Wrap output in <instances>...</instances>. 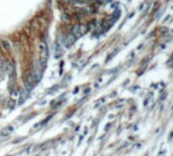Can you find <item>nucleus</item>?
<instances>
[{"label": "nucleus", "instance_id": "1", "mask_svg": "<svg viewBox=\"0 0 173 156\" xmlns=\"http://www.w3.org/2000/svg\"><path fill=\"white\" fill-rule=\"evenodd\" d=\"M75 41H76L75 36L72 35L70 32H68L67 34H65L64 36H63V39H62L63 44H64V46H66V47H68V46L72 45Z\"/></svg>", "mask_w": 173, "mask_h": 156}, {"label": "nucleus", "instance_id": "2", "mask_svg": "<svg viewBox=\"0 0 173 156\" xmlns=\"http://www.w3.org/2000/svg\"><path fill=\"white\" fill-rule=\"evenodd\" d=\"M40 50H41V59H46L48 58V47L47 44L45 42H42L40 45Z\"/></svg>", "mask_w": 173, "mask_h": 156}, {"label": "nucleus", "instance_id": "3", "mask_svg": "<svg viewBox=\"0 0 173 156\" xmlns=\"http://www.w3.org/2000/svg\"><path fill=\"white\" fill-rule=\"evenodd\" d=\"M0 45L2 46V48L4 49V50H9V49H10V44H9V42L6 41V40H1V41H0Z\"/></svg>", "mask_w": 173, "mask_h": 156}, {"label": "nucleus", "instance_id": "4", "mask_svg": "<svg viewBox=\"0 0 173 156\" xmlns=\"http://www.w3.org/2000/svg\"><path fill=\"white\" fill-rule=\"evenodd\" d=\"M88 31H89V28L86 25H79V32H81L82 36H84Z\"/></svg>", "mask_w": 173, "mask_h": 156}, {"label": "nucleus", "instance_id": "5", "mask_svg": "<svg viewBox=\"0 0 173 156\" xmlns=\"http://www.w3.org/2000/svg\"><path fill=\"white\" fill-rule=\"evenodd\" d=\"M11 131H12V128L11 127H7V128H5L4 130H2L1 132H0V135L6 136V135L9 134V132H11Z\"/></svg>", "mask_w": 173, "mask_h": 156}, {"label": "nucleus", "instance_id": "6", "mask_svg": "<svg viewBox=\"0 0 173 156\" xmlns=\"http://www.w3.org/2000/svg\"><path fill=\"white\" fill-rule=\"evenodd\" d=\"M3 65H4V64H3V61L1 60V59H0V68H2Z\"/></svg>", "mask_w": 173, "mask_h": 156}]
</instances>
